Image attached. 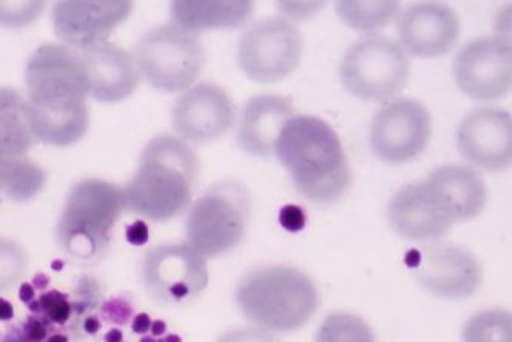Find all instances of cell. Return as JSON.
I'll return each instance as SVG.
<instances>
[{
  "mask_svg": "<svg viewBox=\"0 0 512 342\" xmlns=\"http://www.w3.org/2000/svg\"><path fill=\"white\" fill-rule=\"evenodd\" d=\"M123 211L120 187L103 179H83L66 197L56 228L57 243L74 259H97L111 243Z\"/></svg>",
  "mask_w": 512,
  "mask_h": 342,
  "instance_id": "cell-5",
  "label": "cell"
},
{
  "mask_svg": "<svg viewBox=\"0 0 512 342\" xmlns=\"http://www.w3.org/2000/svg\"><path fill=\"white\" fill-rule=\"evenodd\" d=\"M216 342H280L271 332L263 329H237L225 333Z\"/></svg>",
  "mask_w": 512,
  "mask_h": 342,
  "instance_id": "cell-31",
  "label": "cell"
},
{
  "mask_svg": "<svg viewBox=\"0 0 512 342\" xmlns=\"http://www.w3.org/2000/svg\"><path fill=\"white\" fill-rule=\"evenodd\" d=\"M295 117L288 97L260 94L247 101L240 113L237 142L240 149L259 158L274 155V146L285 124Z\"/></svg>",
  "mask_w": 512,
  "mask_h": 342,
  "instance_id": "cell-20",
  "label": "cell"
},
{
  "mask_svg": "<svg viewBox=\"0 0 512 342\" xmlns=\"http://www.w3.org/2000/svg\"><path fill=\"white\" fill-rule=\"evenodd\" d=\"M280 223L289 231L302 230L305 225V214L299 207H285L280 211Z\"/></svg>",
  "mask_w": 512,
  "mask_h": 342,
  "instance_id": "cell-33",
  "label": "cell"
},
{
  "mask_svg": "<svg viewBox=\"0 0 512 342\" xmlns=\"http://www.w3.org/2000/svg\"><path fill=\"white\" fill-rule=\"evenodd\" d=\"M253 11V2L178 0L170 5L173 23L195 34L210 30H236L250 20Z\"/></svg>",
  "mask_w": 512,
  "mask_h": 342,
  "instance_id": "cell-22",
  "label": "cell"
},
{
  "mask_svg": "<svg viewBox=\"0 0 512 342\" xmlns=\"http://www.w3.org/2000/svg\"><path fill=\"white\" fill-rule=\"evenodd\" d=\"M138 74L163 92L192 88L207 62V51L198 34L175 23L156 26L138 40L133 51Z\"/></svg>",
  "mask_w": 512,
  "mask_h": 342,
  "instance_id": "cell-6",
  "label": "cell"
},
{
  "mask_svg": "<svg viewBox=\"0 0 512 342\" xmlns=\"http://www.w3.org/2000/svg\"><path fill=\"white\" fill-rule=\"evenodd\" d=\"M141 342H153L152 339H143Z\"/></svg>",
  "mask_w": 512,
  "mask_h": 342,
  "instance_id": "cell-40",
  "label": "cell"
},
{
  "mask_svg": "<svg viewBox=\"0 0 512 342\" xmlns=\"http://www.w3.org/2000/svg\"><path fill=\"white\" fill-rule=\"evenodd\" d=\"M340 19L349 28L364 33L381 30L401 13L398 2H357L341 0L335 4Z\"/></svg>",
  "mask_w": 512,
  "mask_h": 342,
  "instance_id": "cell-25",
  "label": "cell"
},
{
  "mask_svg": "<svg viewBox=\"0 0 512 342\" xmlns=\"http://www.w3.org/2000/svg\"><path fill=\"white\" fill-rule=\"evenodd\" d=\"M234 298L244 317L266 332L300 330L320 306L314 281L291 266H265L248 272L237 284Z\"/></svg>",
  "mask_w": 512,
  "mask_h": 342,
  "instance_id": "cell-4",
  "label": "cell"
},
{
  "mask_svg": "<svg viewBox=\"0 0 512 342\" xmlns=\"http://www.w3.org/2000/svg\"><path fill=\"white\" fill-rule=\"evenodd\" d=\"M107 342H121L123 341V335H121L120 330H111V332L106 335Z\"/></svg>",
  "mask_w": 512,
  "mask_h": 342,
  "instance_id": "cell-37",
  "label": "cell"
},
{
  "mask_svg": "<svg viewBox=\"0 0 512 342\" xmlns=\"http://www.w3.org/2000/svg\"><path fill=\"white\" fill-rule=\"evenodd\" d=\"M421 182L453 225L476 219L487 207V184L467 165H442Z\"/></svg>",
  "mask_w": 512,
  "mask_h": 342,
  "instance_id": "cell-18",
  "label": "cell"
},
{
  "mask_svg": "<svg viewBox=\"0 0 512 342\" xmlns=\"http://www.w3.org/2000/svg\"><path fill=\"white\" fill-rule=\"evenodd\" d=\"M389 222L398 236L415 242L439 239L453 226L422 182L406 185L393 196L389 204Z\"/></svg>",
  "mask_w": 512,
  "mask_h": 342,
  "instance_id": "cell-21",
  "label": "cell"
},
{
  "mask_svg": "<svg viewBox=\"0 0 512 342\" xmlns=\"http://www.w3.org/2000/svg\"><path fill=\"white\" fill-rule=\"evenodd\" d=\"M28 268V254L20 243L0 239V294L10 291L22 280Z\"/></svg>",
  "mask_w": 512,
  "mask_h": 342,
  "instance_id": "cell-28",
  "label": "cell"
},
{
  "mask_svg": "<svg viewBox=\"0 0 512 342\" xmlns=\"http://www.w3.org/2000/svg\"><path fill=\"white\" fill-rule=\"evenodd\" d=\"M410 268L422 288L436 297L464 300L473 297L483 281L476 254L456 243L435 242L412 252Z\"/></svg>",
  "mask_w": 512,
  "mask_h": 342,
  "instance_id": "cell-11",
  "label": "cell"
},
{
  "mask_svg": "<svg viewBox=\"0 0 512 342\" xmlns=\"http://www.w3.org/2000/svg\"><path fill=\"white\" fill-rule=\"evenodd\" d=\"M45 184V170L25 156L0 161V194L10 201H31Z\"/></svg>",
  "mask_w": 512,
  "mask_h": 342,
  "instance_id": "cell-24",
  "label": "cell"
},
{
  "mask_svg": "<svg viewBox=\"0 0 512 342\" xmlns=\"http://www.w3.org/2000/svg\"><path fill=\"white\" fill-rule=\"evenodd\" d=\"M126 237L130 245H144V243L149 242V228L143 220H137V222L127 226Z\"/></svg>",
  "mask_w": 512,
  "mask_h": 342,
  "instance_id": "cell-34",
  "label": "cell"
},
{
  "mask_svg": "<svg viewBox=\"0 0 512 342\" xmlns=\"http://www.w3.org/2000/svg\"><path fill=\"white\" fill-rule=\"evenodd\" d=\"M461 36L456 11L441 2H419L399 13V46L407 55L435 59L448 54Z\"/></svg>",
  "mask_w": 512,
  "mask_h": 342,
  "instance_id": "cell-17",
  "label": "cell"
},
{
  "mask_svg": "<svg viewBox=\"0 0 512 342\" xmlns=\"http://www.w3.org/2000/svg\"><path fill=\"white\" fill-rule=\"evenodd\" d=\"M315 342H376L372 329L354 313H331L318 327Z\"/></svg>",
  "mask_w": 512,
  "mask_h": 342,
  "instance_id": "cell-27",
  "label": "cell"
},
{
  "mask_svg": "<svg viewBox=\"0 0 512 342\" xmlns=\"http://www.w3.org/2000/svg\"><path fill=\"white\" fill-rule=\"evenodd\" d=\"M45 7V2H26V0L0 2V26L23 28L31 25L39 19Z\"/></svg>",
  "mask_w": 512,
  "mask_h": 342,
  "instance_id": "cell-29",
  "label": "cell"
},
{
  "mask_svg": "<svg viewBox=\"0 0 512 342\" xmlns=\"http://www.w3.org/2000/svg\"><path fill=\"white\" fill-rule=\"evenodd\" d=\"M323 7H325V4H305V2H299V4L297 2H294V4L292 2H282V4H277L280 13L285 14L289 19H308V17L317 14Z\"/></svg>",
  "mask_w": 512,
  "mask_h": 342,
  "instance_id": "cell-32",
  "label": "cell"
},
{
  "mask_svg": "<svg viewBox=\"0 0 512 342\" xmlns=\"http://www.w3.org/2000/svg\"><path fill=\"white\" fill-rule=\"evenodd\" d=\"M409 55L380 34H370L347 49L340 63L344 89L354 97L373 103L395 100L409 83Z\"/></svg>",
  "mask_w": 512,
  "mask_h": 342,
  "instance_id": "cell-8",
  "label": "cell"
},
{
  "mask_svg": "<svg viewBox=\"0 0 512 342\" xmlns=\"http://www.w3.org/2000/svg\"><path fill=\"white\" fill-rule=\"evenodd\" d=\"M234 120L233 100L218 84H196L173 106V129L185 142L216 141L231 129Z\"/></svg>",
  "mask_w": 512,
  "mask_h": 342,
  "instance_id": "cell-16",
  "label": "cell"
},
{
  "mask_svg": "<svg viewBox=\"0 0 512 342\" xmlns=\"http://www.w3.org/2000/svg\"><path fill=\"white\" fill-rule=\"evenodd\" d=\"M40 306L45 310L49 320L57 324H65L71 317V306L59 292H48L40 300Z\"/></svg>",
  "mask_w": 512,
  "mask_h": 342,
  "instance_id": "cell-30",
  "label": "cell"
},
{
  "mask_svg": "<svg viewBox=\"0 0 512 342\" xmlns=\"http://www.w3.org/2000/svg\"><path fill=\"white\" fill-rule=\"evenodd\" d=\"M453 75L457 88L473 100L506 97L512 86L511 40L505 36L471 40L454 57Z\"/></svg>",
  "mask_w": 512,
  "mask_h": 342,
  "instance_id": "cell-13",
  "label": "cell"
},
{
  "mask_svg": "<svg viewBox=\"0 0 512 342\" xmlns=\"http://www.w3.org/2000/svg\"><path fill=\"white\" fill-rule=\"evenodd\" d=\"M26 112L36 142L68 147L89 129V89L80 54L65 45H42L26 63Z\"/></svg>",
  "mask_w": 512,
  "mask_h": 342,
  "instance_id": "cell-1",
  "label": "cell"
},
{
  "mask_svg": "<svg viewBox=\"0 0 512 342\" xmlns=\"http://www.w3.org/2000/svg\"><path fill=\"white\" fill-rule=\"evenodd\" d=\"M464 342H512L511 313L505 309L482 310L465 323Z\"/></svg>",
  "mask_w": 512,
  "mask_h": 342,
  "instance_id": "cell-26",
  "label": "cell"
},
{
  "mask_svg": "<svg viewBox=\"0 0 512 342\" xmlns=\"http://www.w3.org/2000/svg\"><path fill=\"white\" fill-rule=\"evenodd\" d=\"M36 144L26 101L11 88H0V161L22 158Z\"/></svg>",
  "mask_w": 512,
  "mask_h": 342,
  "instance_id": "cell-23",
  "label": "cell"
},
{
  "mask_svg": "<svg viewBox=\"0 0 512 342\" xmlns=\"http://www.w3.org/2000/svg\"><path fill=\"white\" fill-rule=\"evenodd\" d=\"M141 280L150 297L159 303H192L208 286L207 259L184 243L158 246L144 255Z\"/></svg>",
  "mask_w": 512,
  "mask_h": 342,
  "instance_id": "cell-10",
  "label": "cell"
},
{
  "mask_svg": "<svg viewBox=\"0 0 512 342\" xmlns=\"http://www.w3.org/2000/svg\"><path fill=\"white\" fill-rule=\"evenodd\" d=\"M48 342H68V339L65 338V336L62 335H54L49 338Z\"/></svg>",
  "mask_w": 512,
  "mask_h": 342,
  "instance_id": "cell-39",
  "label": "cell"
},
{
  "mask_svg": "<svg viewBox=\"0 0 512 342\" xmlns=\"http://www.w3.org/2000/svg\"><path fill=\"white\" fill-rule=\"evenodd\" d=\"M431 138L427 107L412 98L387 101L373 117L370 146L387 164H407L418 158Z\"/></svg>",
  "mask_w": 512,
  "mask_h": 342,
  "instance_id": "cell-12",
  "label": "cell"
},
{
  "mask_svg": "<svg viewBox=\"0 0 512 342\" xmlns=\"http://www.w3.org/2000/svg\"><path fill=\"white\" fill-rule=\"evenodd\" d=\"M457 149L480 170H506L512 158L511 113L500 107H479L462 118L456 132Z\"/></svg>",
  "mask_w": 512,
  "mask_h": 342,
  "instance_id": "cell-14",
  "label": "cell"
},
{
  "mask_svg": "<svg viewBox=\"0 0 512 342\" xmlns=\"http://www.w3.org/2000/svg\"><path fill=\"white\" fill-rule=\"evenodd\" d=\"M150 327H152L150 317L149 315H144V313L138 315V317L135 318V321H133V332L146 333L147 330H150Z\"/></svg>",
  "mask_w": 512,
  "mask_h": 342,
  "instance_id": "cell-35",
  "label": "cell"
},
{
  "mask_svg": "<svg viewBox=\"0 0 512 342\" xmlns=\"http://www.w3.org/2000/svg\"><path fill=\"white\" fill-rule=\"evenodd\" d=\"M250 219L247 188L239 182H221L190 207L185 222L187 245L204 259L227 254L244 240Z\"/></svg>",
  "mask_w": 512,
  "mask_h": 342,
  "instance_id": "cell-7",
  "label": "cell"
},
{
  "mask_svg": "<svg viewBox=\"0 0 512 342\" xmlns=\"http://www.w3.org/2000/svg\"><path fill=\"white\" fill-rule=\"evenodd\" d=\"M126 0H68L52 8L56 36L75 51L106 43L132 13Z\"/></svg>",
  "mask_w": 512,
  "mask_h": 342,
  "instance_id": "cell-15",
  "label": "cell"
},
{
  "mask_svg": "<svg viewBox=\"0 0 512 342\" xmlns=\"http://www.w3.org/2000/svg\"><path fill=\"white\" fill-rule=\"evenodd\" d=\"M98 329H100V323H98L97 320L89 318V320L86 321V330H88L89 333H95Z\"/></svg>",
  "mask_w": 512,
  "mask_h": 342,
  "instance_id": "cell-38",
  "label": "cell"
},
{
  "mask_svg": "<svg viewBox=\"0 0 512 342\" xmlns=\"http://www.w3.org/2000/svg\"><path fill=\"white\" fill-rule=\"evenodd\" d=\"M274 155L308 201L334 204L349 190L352 173L343 142L321 118L292 117L277 138Z\"/></svg>",
  "mask_w": 512,
  "mask_h": 342,
  "instance_id": "cell-2",
  "label": "cell"
},
{
  "mask_svg": "<svg viewBox=\"0 0 512 342\" xmlns=\"http://www.w3.org/2000/svg\"><path fill=\"white\" fill-rule=\"evenodd\" d=\"M13 317V307L8 301L0 298V320H10Z\"/></svg>",
  "mask_w": 512,
  "mask_h": 342,
  "instance_id": "cell-36",
  "label": "cell"
},
{
  "mask_svg": "<svg viewBox=\"0 0 512 342\" xmlns=\"http://www.w3.org/2000/svg\"><path fill=\"white\" fill-rule=\"evenodd\" d=\"M86 80L89 97L100 103H118L137 91L140 83L137 65L132 55L114 43H100L78 51Z\"/></svg>",
  "mask_w": 512,
  "mask_h": 342,
  "instance_id": "cell-19",
  "label": "cell"
},
{
  "mask_svg": "<svg viewBox=\"0 0 512 342\" xmlns=\"http://www.w3.org/2000/svg\"><path fill=\"white\" fill-rule=\"evenodd\" d=\"M199 158L184 139L159 135L141 153L140 165L123 188L124 210L153 222H167L192 204Z\"/></svg>",
  "mask_w": 512,
  "mask_h": 342,
  "instance_id": "cell-3",
  "label": "cell"
},
{
  "mask_svg": "<svg viewBox=\"0 0 512 342\" xmlns=\"http://www.w3.org/2000/svg\"><path fill=\"white\" fill-rule=\"evenodd\" d=\"M299 26L285 17H271L248 26L237 43V63L256 83H276L291 75L302 62Z\"/></svg>",
  "mask_w": 512,
  "mask_h": 342,
  "instance_id": "cell-9",
  "label": "cell"
}]
</instances>
